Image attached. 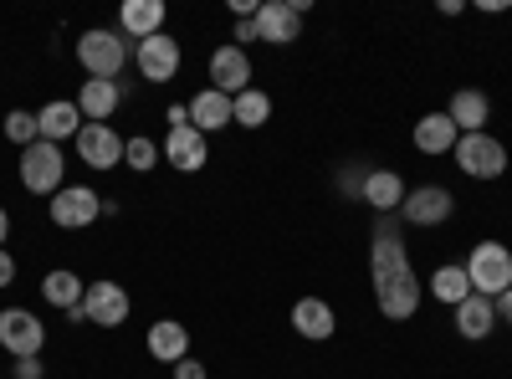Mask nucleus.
Listing matches in <instances>:
<instances>
[{
	"label": "nucleus",
	"mask_w": 512,
	"mask_h": 379,
	"mask_svg": "<svg viewBox=\"0 0 512 379\" xmlns=\"http://www.w3.org/2000/svg\"><path fill=\"white\" fill-rule=\"evenodd\" d=\"M128 36L123 31H82L77 36V62H82V72L88 77H103V82H118V72L128 67Z\"/></svg>",
	"instance_id": "1"
},
{
	"label": "nucleus",
	"mask_w": 512,
	"mask_h": 379,
	"mask_svg": "<svg viewBox=\"0 0 512 379\" xmlns=\"http://www.w3.org/2000/svg\"><path fill=\"white\" fill-rule=\"evenodd\" d=\"M466 277H472V292H482V298L497 303L512 287V251L502 241H477L472 257H466Z\"/></svg>",
	"instance_id": "2"
},
{
	"label": "nucleus",
	"mask_w": 512,
	"mask_h": 379,
	"mask_svg": "<svg viewBox=\"0 0 512 379\" xmlns=\"http://www.w3.org/2000/svg\"><path fill=\"white\" fill-rule=\"evenodd\" d=\"M451 154L461 164V175H472V180H502L507 175V144L492 139L487 129L482 134H461Z\"/></svg>",
	"instance_id": "3"
},
{
	"label": "nucleus",
	"mask_w": 512,
	"mask_h": 379,
	"mask_svg": "<svg viewBox=\"0 0 512 379\" xmlns=\"http://www.w3.org/2000/svg\"><path fill=\"white\" fill-rule=\"evenodd\" d=\"M62 175H67V159H62V144H47L36 139L31 149H21V185L31 195H57L62 190Z\"/></svg>",
	"instance_id": "4"
},
{
	"label": "nucleus",
	"mask_w": 512,
	"mask_h": 379,
	"mask_svg": "<svg viewBox=\"0 0 512 379\" xmlns=\"http://www.w3.org/2000/svg\"><path fill=\"white\" fill-rule=\"evenodd\" d=\"M0 349L11 359H36L47 349V323L31 308H0Z\"/></svg>",
	"instance_id": "5"
},
{
	"label": "nucleus",
	"mask_w": 512,
	"mask_h": 379,
	"mask_svg": "<svg viewBox=\"0 0 512 379\" xmlns=\"http://www.w3.org/2000/svg\"><path fill=\"white\" fill-rule=\"evenodd\" d=\"M134 67H139L144 82H175L180 67H185V52H180L175 36L159 31V36H149V41H139V47H134Z\"/></svg>",
	"instance_id": "6"
},
{
	"label": "nucleus",
	"mask_w": 512,
	"mask_h": 379,
	"mask_svg": "<svg viewBox=\"0 0 512 379\" xmlns=\"http://www.w3.org/2000/svg\"><path fill=\"white\" fill-rule=\"evenodd\" d=\"M103 216V200L93 195V185H62L52 195V226L57 231H82Z\"/></svg>",
	"instance_id": "7"
},
{
	"label": "nucleus",
	"mask_w": 512,
	"mask_h": 379,
	"mask_svg": "<svg viewBox=\"0 0 512 379\" xmlns=\"http://www.w3.org/2000/svg\"><path fill=\"white\" fill-rule=\"evenodd\" d=\"M451 210H456V200H451L446 185H420V190H405L400 221H410V226H420V231H431V226L451 221Z\"/></svg>",
	"instance_id": "8"
},
{
	"label": "nucleus",
	"mask_w": 512,
	"mask_h": 379,
	"mask_svg": "<svg viewBox=\"0 0 512 379\" xmlns=\"http://www.w3.org/2000/svg\"><path fill=\"white\" fill-rule=\"evenodd\" d=\"M82 313H88L93 328H118V323H128L134 303H128V292L118 282H93L88 292H82Z\"/></svg>",
	"instance_id": "9"
},
{
	"label": "nucleus",
	"mask_w": 512,
	"mask_h": 379,
	"mask_svg": "<svg viewBox=\"0 0 512 379\" xmlns=\"http://www.w3.org/2000/svg\"><path fill=\"white\" fill-rule=\"evenodd\" d=\"M374 303H379V313L384 318H410L415 308H420V277H415V267H405V272H395V277H384V282H374Z\"/></svg>",
	"instance_id": "10"
},
{
	"label": "nucleus",
	"mask_w": 512,
	"mask_h": 379,
	"mask_svg": "<svg viewBox=\"0 0 512 379\" xmlns=\"http://www.w3.org/2000/svg\"><path fill=\"white\" fill-rule=\"evenodd\" d=\"M159 154H164L169 164H175L180 175H195V170H205V159H210V149H205V134L195 129V123H175V129L164 134Z\"/></svg>",
	"instance_id": "11"
},
{
	"label": "nucleus",
	"mask_w": 512,
	"mask_h": 379,
	"mask_svg": "<svg viewBox=\"0 0 512 379\" xmlns=\"http://www.w3.org/2000/svg\"><path fill=\"white\" fill-rule=\"evenodd\" d=\"M210 88L216 93H226V98H241L246 88H251V57L236 47H216L210 52Z\"/></svg>",
	"instance_id": "12"
},
{
	"label": "nucleus",
	"mask_w": 512,
	"mask_h": 379,
	"mask_svg": "<svg viewBox=\"0 0 512 379\" xmlns=\"http://www.w3.org/2000/svg\"><path fill=\"white\" fill-rule=\"evenodd\" d=\"M72 144H77L82 164H93V170H118L123 164V139L108 129V123H82Z\"/></svg>",
	"instance_id": "13"
},
{
	"label": "nucleus",
	"mask_w": 512,
	"mask_h": 379,
	"mask_svg": "<svg viewBox=\"0 0 512 379\" xmlns=\"http://www.w3.org/2000/svg\"><path fill=\"white\" fill-rule=\"evenodd\" d=\"M303 36V16H297L287 0H267L256 6V41H272V47H292Z\"/></svg>",
	"instance_id": "14"
},
{
	"label": "nucleus",
	"mask_w": 512,
	"mask_h": 379,
	"mask_svg": "<svg viewBox=\"0 0 512 379\" xmlns=\"http://www.w3.org/2000/svg\"><path fill=\"white\" fill-rule=\"evenodd\" d=\"M77 113H82V123H108L113 113H118V103H123V82H103V77H88L77 88Z\"/></svg>",
	"instance_id": "15"
},
{
	"label": "nucleus",
	"mask_w": 512,
	"mask_h": 379,
	"mask_svg": "<svg viewBox=\"0 0 512 379\" xmlns=\"http://www.w3.org/2000/svg\"><path fill=\"white\" fill-rule=\"evenodd\" d=\"M451 313H456V333H461L466 344H482L487 333L497 328V303H492V298H482V292H472V298L456 303Z\"/></svg>",
	"instance_id": "16"
},
{
	"label": "nucleus",
	"mask_w": 512,
	"mask_h": 379,
	"mask_svg": "<svg viewBox=\"0 0 512 379\" xmlns=\"http://www.w3.org/2000/svg\"><path fill=\"white\" fill-rule=\"evenodd\" d=\"M292 328H297V339L323 344V339H333L338 318H333V308H328L323 298H297V303H292Z\"/></svg>",
	"instance_id": "17"
},
{
	"label": "nucleus",
	"mask_w": 512,
	"mask_h": 379,
	"mask_svg": "<svg viewBox=\"0 0 512 379\" xmlns=\"http://www.w3.org/2000/svg\"><path fill=\"white\" fill-rule=\"evenodd\" d=\"M164 0H123V11H118V26L123 36H134V41H149L164 31Z\"/></svg>",
	"instance_id": "18"
},
{
	"label": "nucleus",
	"mask_w": 512,
	"mask_h": 379,
	"mask_svg": "<svg viewBox=\"0 0 512 379\" xmlns=\"http://www.w3.org/2000/svg\"><path fill=\"white\" fill-rule=\"evenodd\" d=\"M149 354H154L159 364L175 369L180 359H190V328L175 323V318H159V323L149 328Z\"/></svg>",
	"instance_id": "19"
},
{
	"label": "nucleus",
	"mask_w": 512,
	"mask_h": 379,
	"mask_svg": "<svg viewBox=\"0 0 512 379\" xmlns=\"http://www.w3.org/2000/svg\"><path fill=\"white\" fill-rule=\"evenodd\" d=\"M185 108H190V123H195V129H200L205 139L216 134V129H226V123H236V113H231V98H226V93H216V88L195 93Z\"/></svg>",
	"instance_id": "20"
},
{
	"label": "nucleus",
	"mask_w": 512,
	"mask_h": 379,
	"mask_svg": "<svg viewBox=\"0 0 512 379\" xmlns=\"http://www.w3.org/2000/svg\"><path fill=\"white\" fill-rule=\"evenodd\" d=\"M36 129H41V139H47V144L77 139V129H82V113H77V103H72V98H52L47 108L36 113Z\"/></svg>",
	"instance_id": "21"
},
{
	"label": "nucleus",
	"mask_w": 512,
	"mask_h": 379,
	"mask_svg": "<svg viewBox=\"0 0 512 379\" xmlns=\"http://www.w3.org/2000/svg\"><path fill=\"white\" fill-rule=\"evenodd\" d=\"M359 200H364V205H374L379 216H395V210L405 205V180H400L395 170H369V180H364Z\"/></svg>",
	"instance_id": "22"
},
{
	"label": "nucleus",
	"mask_w": 512,
	"mask_h": 379,
	"mask_svg": "<svg viewBox=\"0 0 512 379\" xmlns=\"http://www.w3.org/2000/svg\"><path fill=\"white\" fill-rule=\"evenodd\" d=\"M446 118L456 123L461 134H482V129H487V118H492V98H487V93H477V88H461V93L451 98Z\"/></svg>",
	"instance_id": "23"
},
{
	"label": "nucleus",
	"mask_w": 512,
	"mask_h": 379,
	"mask_svg": "<svg viewBox=\"0 0 512 379\" xmlns=\"http://www.w3.org/2000/svg\"><path fill=\"white\" fill-rule=\"evenodd\" d=\"M456 139H461V129H456L446 113H425V118L415 123V149H420V154H451Z\"/></svg>",
	"instance_id": "24"
},
{
	"label": "nucleus",
	"mask_w": 512,
	"mask_h": 379,
	"mask_svg": "<svg viewBox=\"0 0 512 379\" xmlns=\"http://www.w3.org/2000/svg\"><path fill=\"white\" fill-rule=\"evenodd\" d=\"M82 292H88V282H82L72 267H57V272L41 277V298H47L52 308H62V313L82 308Z\"/></svg>",
	"instance_id": "25"
},
{
	"label": "nucleus",
	"mask_w": 512,
	"mask_h": 379,
	"mask_svg": "<svg viewBox=\"0 0 512 379\" xmlns=\"http://www.w3.org/2000/svg\"><path fill=\"white\" fill-rule=\"evenodd\" d=\"M431 298L436 303H446V308H456V303H466L472 298V277H466V267H436L431 272Z\"/></svg>",
	"instance_id": "26"
},
{
	"label": "nucleus",
	"mask_w": 512,
	"mask_h": 379,
	"mask_svg": "<svg viewBox=\"0 0 512 379\" xmlns=\"http://www.w3.org/2000/svg\"><path fill=\"white\" fill-rule=\"evenodd\" d=\"M231 113H236L241 129H262V123L272 118V98L262 88H246L241 98H231Z\"/></svg>",
	"instance_id": "27"
},
{
	"label": "nucleus",
	"mask_w": 512,
	"mask_h": 379,
	"mask_svg": "<svg viewBox=\"0 0 512 379\" xmlns=\"http://www.w3.org/2000/svg\"><path fill=\"white\" fill-rule=\"evenodd\" d=\"M159 159H164V154H159V144H154V139H144V134L123 139V164H128V170H134V175H149Z\"/></svg>",
	"instance_id": "28"
},
{
	"label": "nucleus",
	"mask_w": 512,
	"mask_h": 379,
	"mask_svg": "<svg viewBox=\"0 0 512 379\" xmlns=\"http://www.w3.org/2000/svg\"><path fill=\"white\" fill-rule=\"evenodd\" d=\"M0 129H6V139H11V144H21V149H31V144L41 139V129H36V113H26V108H11Z\"/></svg>",
	"instance_id": "29"
},
{
	"label": "nucleus",
	"mask_w": 512,
	"mask_h": 379,
	"mask_svg": "<svg viewBox=\"0 0 512 379\" xmlns=\"http://www.w3.org/2000/svg\"><path fill=\"white\" fill-rule=\"evenodd\" d=\"M246 41H256V16H236V47L246 52Z\"/></svg>",
	"instance_id": "30"
},
{
	"label": "nucleus",
	"mask_w": 512,
	"mask_h": 379,
	"mask_svg": "<svg viewBox=\"0 0 512 379\" xmlns=\"http://www.w3.org/2000/svg\"><path fill=\"white\" fill-rule=\"evenodd\" d=\"M11 282H16V257L0 246V287H11Z\"/></svg>",
	"instance_id": "31"
},
{
	"label": "nucleus",
	"mask_w": 512,
	"mask_h": 379,
	"mask_svg": "<svg viewBox=\"0 0 512 379\" xmlns=\"http://www.w3.org/2000/svg\"><path fill=\"white\" fill-rule=\"evenodd\" d=\"M175 379H205V364L200 359H180L175 364Z\"/></svg>",
	"instance_id": "32"
},
{
	"label": "nucleus",
	"mask_w": 512,
	"mask_h": 379,
	"mask_svg": "<svg viewBox=\"0 0 512 379\" xmlns=\"http://www.w3.org/2000/svg\"><path fill=\"white\" fill-rule=\"evenodd\" d=\"M16 379H41V359H16Z\"/></svg>",
	"instance_id": "33"
},
{
	"label": "nucleus",
	"mask_w": 512,
	"mask_h": 379,
	"mask_svg": "<svg viewBox=\"0 0 512 379\" xmlns=\"http://www.w3.org/2000/svg\"><path fill=\"white\" fill-rule=\"evenodd\" d=\"M497 318H502V323L512 328V287H507V292H502V298H497Z\"/></svg>",
	"instance_id": "34"
},
{
	"label": "nucleus",
	"mask_w": 512,
	"mask_h": 379,
	"mask_svg": "<svg viewBox=\"0 0 512 379\" xmlns=\"http://www.w3.org/2000/svg\"><path fill=\"white\" fill-rule=\"evenodd\" d=\"M164 118H169V129H175V123H190V108H185V103H169Z\"/></svg>",
	"instance_id": "35"
},
{
	"label": "nucleus",
	"mask_w": 512,
	"mask_h": 379,
	"mask_svg": "<svg viewBox=\"0 0 512 379\" xmlns=\"http://www.w3.org/2000/svg\"><path fill=\"white\" fill-rule=\"evenodd\" d=\"M6 241H11V210L0 205V246H6Z\"/></svg>",
	"instance_id": "36"
}]
</instances>
